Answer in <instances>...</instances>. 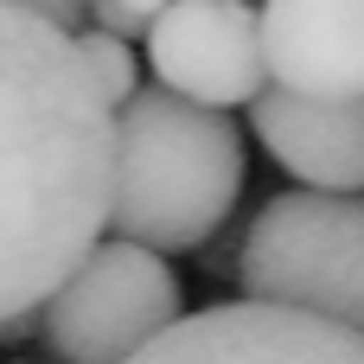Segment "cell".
Here are the masks:
<instances>
[{
  "mask_svg": "<svg viewBox=\"0 0 364 364\" xmlns=\"http://www.w3.org/2000/svg\"><path fill=\"white\" fill-rule=\"evenodd\" d=\"M115 109L77 38L0 0V320L32 314L109 230Z\"/></svg>",
  "mask_w": 364,
  "mask_h": 364,
  "instance_id": "1",
  "label": "cell"
},
{
  "mask_svg": "<svg viewBox=\"0 0 364 364\" xmlns=\"http://www.w3.org/2000/svg\"><path fill=\"white\" fill-rule=\"evenodd\" d=\"M243 134L224 109L173 90H134L115 109L109 230L154 256L205 250L243 192Z\"/></svg>",
  "mask_w": 364,
  "mask_h": 364,
  "instance_id": "2",
  "label": "cell"
},
{
  "mask_svg": "<svg viewBox=\"0 0 364 364\" xmlns=\"http://www.w3.org/2000/svg\"><path fill=\"white\" fill-rule=\"evenodd\" d=\"M237 288L364 339V192H275L237 250Z\"/></svg>",
  "mask_w": 364,
  "mask_h": 364,
  "instance_id": "3",
  "label": "cell"
},
{
  "mask_svg": "<svg viewBox=\"0 0 364 364\" xmlns=\"http://www.w3.org/2000/svg\"><path fill=\"white\" fill-rule=\"evenodd\" d=\"M186 314L179 275L141 243H90L83 262L38 301V339L58 364H128Z\"/></svg>",
  "mask_w": 364,
  "mask_h": 364,
  "instance_id": "4",
  "label": "cell"
},
{
  "mask_svg": "<svg viewBox=\"0 0 364 364\" xmlns=\"http://www.w3.org/2000/svg\"><path fill=\"white\" fill-rule=\"evenodd\" d=\"M141 38H147V64L160 90L186 102L237 109L269 90L262 26L250 0H166Z\"/></svg>",
  "mask_w": 364,
  "mask_h": 364,
  "instance_id": "5",
  "label": "cell"
},
{
  "mask_svg": "<svg viewBox=\"0 0 364 364\" xmlns=\"http://www.w3.org/2000/svg\"><path fill=\"white\" fill-rule=\"evenodd\" d=\"M128 364H364V339L294 307L224 301L205 314H179Z\"/></svg>",
  "mask_w": 364,
  "mask_h": 364,
  "instance_id": "6",
  "label": "cell"
},
{
  "mask_svg": "<svg viewBox=\"0 0 364 364\" xmlns=\"http://www.w3.org/2000/svg\"><path fill=\"white\" fill-rule=\"evenodd\" d=\"M256 26L275 90L320 102L364 96V0H269Z\"/></svg>",
  "mask_w": 364,
  "mask_h": 364,
  "instance_id": "7",
  "label": "cell"
},
{
  "mask_svg": "<svg viewBox=\"0 0 364 364\" xmlns=\"http://www.w3.org/2000/svg\"><path fill=\"white\" fill-rule=\"evenodd\" d=\"M250 128L269 147L282 173H294L314 192H364V96L352 102H320L294 90H262L250 96Z\"/></svg>",
  "mask_w": 364,
  "mask_h": 364,
  "instance_id": "8",
  "label": "cell"
},
{
  "mask_svg": "<svg viewBox=\"0 0 364 364\" xmlns=\"http://www.w3.org/2000/svg\"><path fill=\"white\" fill-rule=\"evenodd\" d=\"M70 38H77V58H83V70L96 77L102 102L122 109V102L141 90V64H134L128 38H115V32H102V26H83V32H70Z\"/></svg>",
  "mask_w": 364,
  "mask_h": 364,
  "instance_id": "9",
  "label": "cell"
},
{
  "mask_svg": "<svg viewBox=\"0 0 364 364\" xmlns=\"http://www.w3.org/2000/svg\"><path fill=\"white\" fill-rule=\"evenodd\" d=\"M160 6H166V0H90V26H102V32H115V38H141Z\"/></svg>",
  "mask_w": 364,
  "mask_h": 364,
  "instance_id": "10",
  "label": "cell"
},
{
  "mask_svg": "<svg viewBox=\"0 0 364 364\" xmlns=\"http://www.w3.org/2000/svg\"><path fill=\"white\" fill-rule=\"evenodd\" d=\"M19 6H32L38 19H51V26H64V32H77V26L90 19V0H19Z\"/></svg>",
  "mask_w": 364,
  "mask_h": 364,
  "instance_id": "11",
  "label": "cell"
},
{
  "mask_svg": "<svg viewBox=\"0 0 364 364\" xmlns=\"http://www.w3.org/2000/svg\"><path fill=\"white\" fill-rule=\"evenodd\" d=\"M0 364H32V358H0Z\"/></svg>",
  "mask_w": 364,
  "mask_h": 364,
  "instance_id": "12",
  "label": "cell"
}]
</instances>
